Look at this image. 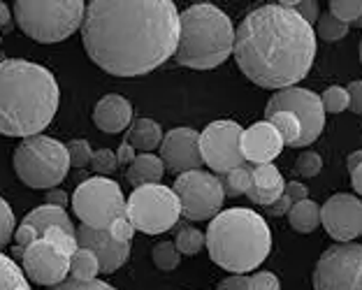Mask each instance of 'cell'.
<instances>
[{"label":"cell","instance_id":"cell-24","mask_svg":"<svg viewBox=\"0 0 362 290\" xmlns=\"http://www.w3.org/2000/svg\"><path fill=\"white\" fill-rule=\"evenodd\" d=\"M100 274V262L88 248H77L70 255V277L77 281H95Z\"/></svg>","mask_w":362,"mask_h":290},{"label":"cell","instance_id":"cell-32","mask_svg":"<svg viewBox=\"0 0 362 290\" xmlns=\"http://www.w3.org/2000/svg\"><path fill=\"white\" fill-rule=\"evenodd\" d=\"M179 258H181V253L177 251L175 242H160L153 248V262H156V267L163 269V272L177 269Z\"/></svg>","mask_w":362,"mask_h":290},{"label":"cell","instance_id":"cell-14","mask_svg":"<svg viewBox=\"0 0 362 290\" xmlns=\"http://www.w3.org/2000/svg\"><path fill=\"white\" fill-rule=\"evenodd\" d=\"M21 267L33 284L54 288L70 274V253L49 239H37L21 253Z\"/></svg>","mask_w":362,"mask_h":290},{"label":"cell","instance_id":"cell-20","mask_svg":"<svg viewBox=\"0 0 362 290\" xmlns=\"http://www.w3.org/2000/svg\"><path fill=\"white\" fill-rule=\"evenodd\" d=\"M163 174H165V165H163L160 156L153 153H142L128 165L126 177L135 188L142 186H151V184H160Z\"/></svg>","mask_w":362,"mask_h":290},{"label":"cell","instance_id":"cell-44","mask_svg":"<svg viewBox=\"0 0 362 290\" xmlns=\"http://www.w3.org/2000/svg\"><path fill=\"white\" fill-rule=\"evenodd\" d=\"M284 193L291 197L293 200V204H298V202H302V200H309V188L304 186V184H298V181H291V184H286V190Z\"/></svg>","mask_w":362,"mask_h":290},{"label":"cell","instance_id":"cell-4","mask_svg":"<svg viewBox=\"0 0 362 290\" xmlns=\"http://www.w3.org/2000/svg\"><path fill=\"white\" fill-rule=\"evenodd\" d=\"M204 246L218 267L233 274H246L265 262L272 248V232L260 214L233 207L211 219Z\"/></svg>","mask_w":362,"mask_h":290},{"label":"cell","instance_id":"cell-16","mask_svg":"<svg viewBox=\"0 0 362 290\" xmlns=\"http://www.w3.org/2000/svg\"><path fill=\"white\" fill-rule=\"evenodd\" d=\"M160 161L170 172L186 174L200 170L202 151H200V132L193 128H175L163 137Z\"/></svg>","mask_w":362,"mask_h":290},{"label":"cell","instance_id":"cell-39","mask_svg":"<svg viewBox=\"0 0 362 290\" xmlns=\"http://www.w3.org/2000/svg\"><path fill=\"white\" fill-rule=\"evenodd\" d=\"M320 170H323V161H320V156L314 151L302 153L298 158V165H295V172L302 174V177H316Z\"/></svg>","mask_w":362,"mask_h":290},{"label":"cell","instance_id":"cell-8","mask_svg":"<svg viewBox=\"0 0 362 290\" xmlns=\"http://www.w3.org/2000/svg\"><path fill=\"white\" fill-rule=\"evenodd\" d=\"M126 216L144 235H160L177 226L181 216L179 197L172 188L151 184L135 188L126 200Z\"/></svg>","mask_w":362,"mask_h":290},{"label":"cell","instance_id":"cell-47","mask_svg":"<svg viewBox=\"0 0 362 290\" xmlns=\"http://www.w3.org/2000/svg\"><path fill=\"white\" fill-rule=\"evenodd\" d=\"M135 158H137L135 149L130 146L128 142H123V144L119 146V151H117V161H119V165H130Z\"/></svg>","mask_w":362,"mask_h":290},{"label":"cell","instance_id":"cell-6","mask_svg":"<svg viewBox=\"0 0 362 290\" xmlns=\"http://www.w3.org/2000/svg\"><path fill=\"white\" fill-rule=\"evenodd\" d=\"M86 3L81 0H16L14 19L35 42H63L81 28Z\"/></svg>","mask_w":362,"mask_h":290},{"label":"cell","instance_id":"cell-37","mask_svg":"<svg viewBox=\"0 0 362 290\" xmlns=\"http://www.w3.org/2000/svg\"><path fill=\"white\" fill-rule=\"evenodd\" d=\"M281 7H286V10H293V12H298L304 21L309 23H314L318 16H320V10H318V3L316 0H298V3H291V0H284V3H279Z\"/></svg>","mask_w":362,"mask_h":290},{"label":"cell","instance_id":"cell-10","mask_svg":"<svg viewBox=\"0 0 362 290\" xmlns=\"http://www.w3.org/2000/svg\"><path fill=\"white\" fill-rule=\"evenodd\" d=\"M172 190L179 197L181 216H186L188 221H207L218 216L226 200L221 179L200 170L179 174Z\"/></svg>","mask_w":362,"mask_h":290},{"label":"cell","instance_id":"cell-5","mask_svg":"<svg viewBox=\"0 0 362 290\" xmlns=\"http://www.w3.org/2000/svg\"><path fill=\"white\" fill-rule=\"evenodd\" d=\"M235 52L230 16L211 3H197L179 14L177 63L193 70H211Z\"/></svg>","mask_w":362,"mask_h":290},{"label":"cell","instance_id":"cell-45","mask_svg":"<svg viewBox=\"0 0 362 290\" xmlns=\"http://www.w3.org/2000/svg\"><path fill=\"white\" fill-rule=\"evenodd\" d=\"M218 290H249V277L244 274H235L226 281H221Z\"/></svg>","mask_w":362,"mask_h":290},{"label":"cell","instance_id":"cell-41","mask_svg":"<svg viewBox=\"0 0 362 290\" xmlns=\"http://www.w3.org/2000/svg\"><path fill=\"white\" fill-rule=\"evenodd\" d=\"M249 290H281V284L272 272H258L249 279Z\"/></svg>","mask_w":362,"mask_h":290},{"label":"cell","instance_id":"cell-51","mask_svg":"<svg viewBox=\"0 0 362 290\" xmlns=\"http://www.w3.org/2000/svg\"><path fill=\"white\" fill-rule=\"evenodd\" d=\"M346 165H349V170H351V172L356 170V168H360V165H362V151H353V153L349 156Z\"/></svg>","mask_w":362,"mask_h":290},{"label":"cell","instance_id":"cell-31","mask_svg":"<svg viewBox=\"0 0 362 290\" xmlns=\"http://www.w3.org/2000/svg\"><path fill=\"white\" fill-rule=\"evenodd\" d=\"M253 186H258V188H286L281 172H279L272 163L256 165V168H253Z\"/></svg>","mask_w":362,"mask_h":290},{"label":"cell","instance_id":"cell-21","mask_svg":"<svg viewBox=\"0 0 362 290\" xmlns=\"http://www.w3.org/2000/svg\"><path fill=\"white\" fill-rule=\"evenodd\" d=\"M23 223L35 228L40 237H42V232L49 228H63L65 232H70V235L77 232L68 216V211H65L63 207H54V204H42V207H37V209H33L28 216L23 219Z\"/></svg>","mask_w":362,"mask_h":290},{"label":"cell","instance_id":"cell-22","mask_svg":"<svg viewBox=\"0 0 362 290\" xmlns=\"http://www.w3.org/2000/svg\"><path fill=\"white\" fill-rule=\"evenodd\" d=\"M163 130L156 121L151 119H137L130 123L128 128V135H126V142L135 149V151H153L156 146L163 144Z\"/></svg>","mask_w":362,"mask_h":290},{"label":"cell","instance_id":"cell-7","mask_svg":"<svg viewBox=\"0 0 362 290\" xmlns=\"http://www.w3.org/2000/svg\"><path fill=\"white\" fill-rule=\"evenodd\" d=\"M68 149L54 137H28L14 151L16 177L30 188H56L68 177Z\"/></svg>","mask_w":362,"mask_h":290},{"label":"cell","instance_id":"cell-28","mask_svg":"<svg viewBox=\"0 0 362 290\" xmlns=\"http://www.w3.org/2000/svg\"><path fill=\"white\" fill-rule=\"evenodd\" d=\"M175 246L181 255H195L202 251L204 246V235L200 230L195 228H188V226H181L177 230V239H175Z\"/></svg>","mask_w":362,"mask_h":290},{"label":"cell","instance_id":"cell-11","mask_svg":"<svg viewBox=\"0 0 362 290\" xmlns=\"http://www.w3.org/2000/svg\"><path fill=\"white\" fill-rule=\"evenodd\" d=\"M314 290H362V246L349 242L327 248L316 262Z\"/></svg>","mask_w":362,"mask_h":290},{"label":"cell","instance_id":"cell-42","mask_svg":"<svg viewBox=\"0 0 362 290\" xmlns=\"http://www.w3.org/2000/svg\"><path fill=\"white\" fill-rule=\"evenodd\" d=\"M110 235H112L114 239H117V242L130 244V239H133V235H135V228H133V223L128 221V216H123V219H119V221H114V223H112Z\"/></svg>","mask_w":362,"mask_h":290},{"label":"cell","instance_id":"cell-48","mask_svg":"<svg viewBox=\"0 0 362 290\" xmlns=\"http://www.w3.org/2000/svg\"><path fill=\"white\" fill-rule=\"evenodd\" d=\"M47 204H54V207H63L68 204V195L63 193V190H49L47 193Z\"/></svg>","mask_w":362,"mask_h":290},{"label":"cell","instance_id":"cell-25","mask_svg":"<svg viewBox=\"0 0 362 290\" xmlns=\"http://www.w3.org/2000/svg\"><path fill=\"white\" fill-rule=\"evenodd\" d=\"M0 290H30L23 269L5 253H0Z\"/></svg>","mask_w":362,"mask_h":290},{"label":"cell","instance_id":"cell-52","mask_svg":"<svg viewBox=\"0 0 362 290\" xmlns=\"http://www.w3.org/2000/svg\"><path fill=\"white\" fill-rule=\"evenodd\" d=\"M353 26H358V28H362V16H360V19H358L356 23H353Z\"/></svg>","mask_w":362,"mask_h":290},{"label":"cell","instance_id":"cell-2","mask_svg":"<svg viewBox=\"0 0 362 290\" xmlns=\"http://www.w3.org/2000/svg\"><path fill=\"white\" fill-rule=\"evenodd\" d=\"M235 61L260 88L284 91L304 79L316 61V33L298 12L262 5L235 30Z\"/></svg>","mask_w":362,"mask_h":290},{"label":"cell","instance_id":"cell-34","mask_svg":"<svg viewBox=\"0 0 362 290\" xmlns=\"http://www.w3.org/2000/svg\"><path fill=\"white\" fill-rule=\"evenodd\" d=\"M68 149V158H70V168H86L93 158V149L86 142V139H72L70 144H65Z\"/></svg>","mask_w":362,"mask_h":290},{"label":"cell","instance_id":"cell-26","mask_svg":"<svg viewBox=\"0 0 362 290\" xmlns=\"http://www.w3.org/2000/svg\"><path fill=\"white\" fill-rule=\"evenodd\" d=\"M267 121L276 128L279 135H281L284 144H291V146L298 144V139L302 137V123L298 121V116L291 112H276V114H272Z\"/></svg>","mask_w":362,"mask_h":290},{"label":"cell","instance_id":"cell-53","mask_svg":"<svg viewBox=\"0 0 362 290\" xmlns=\"http://www.w3.org/2000/svg\"><path fill=\"white\" fill-rule=\"evenodd\" d=\"M360 61H362V40H360Z\"/></svg>","mask_w":362,"mask_h":290},{"label":"cell","instance_id":"cell-40","mask_svg":"<svg viewBox=\"0 0 362 290\" xmlns=\"http://www.w3.org/2000/svg\"><path fill=\"white\" fill-rule=\"evenodd\" d=\"M47 290H117V288H112L110 284H105V281H77V279H72L68 277L63 281V284L59 286H54V288H47Z\"/></svg>","mask_w":362,"mask_h":290},{"label":"cell","instance_id":"cell-19","mask_svg":"<svg viewBox=\"0 0 362 290\" xmlns=\"http://www.w3.org/2000/svg\"><path fill=\"white\" fill-rule=\"evenodd\" d=\"M93 123L103 132H121L133 123V105L123 95H105L93 110Z\"/></svg>","mask_w":362,"mask_h":290},{"label":"cell","instance_id":"cell-36","mask_svg":"<svg viewBox=\"0 0 362 290\" xmlns=\"http://www.w3.org/2000/svg\"><path fill=\"white\" fill-rule=\"evenodd\" d=\"M14 230H16V221H14L12 207L0 197V246H5L10 242L14 237Z\"/></svg>","mask_w":362,"mask_h":290},{"label":"cell","instance_id":"cell-46","mask_svg":"<svg viewBox=\"0 0 362 290\" xmlns=\"http://www.w3.org/2000/svg\"><path fill=\"white\" fill-rule=\"evenodd\" d=\"M291 207H293V200L284 193L274 204H269V207H267V214H269V216H284V214L291 211Z\"/></svg>","mask_w":362,"mask_h":290},{"label":"cell","instance_id":"cell-50","mask_svg":"<svg viewBox=\"0 0 362 290\" xmlns=\"http://www.w3.org/2000/svg\"><path fill=\"white\" fill-rule=\"evenodd\" d=\"M12 14L10 10H7V5L5 3H0V28H10L12 26Z\"/></svg>","mask_w":362,"mask_h":290},{"label":"cell","instance_id":"cell-3","mask_svg":"<svg viewBox=\"0 0 362 290\" xmlns=\"http://www.w3.org/2000/svg\"><path fill=\"white\" fill-rule=\"evenodd\" d=\"M56 77L37 63L7 58L0 63V135L35 137L59 110Z\"/></svg>","mask_w":362,"mask_h":290},{"label":"cell","instance_id":"cell-12","mask_svg":"<svg viewBox=\"0 0 362 290\" xmlns=\"http://www.w3.org/2000/svg\"><path fill=\"white\" fill-rule=\"evenodd\" d=\"M276 112H291L302 123V137L298 139L295 146H309L311 142H316L318 135L325 128V110L323 103H320V95H316L309 88L293 86V88L276 91L265 107V116L269 119Z\"/></svg>","mask_w":362,"mask_h":290},{"label":"cell","instance_id":"cell-35","mask_svg":"<svg viewBox=\"0 0 362 290\" xmlns=\"http://www.w3.org/2000/svg\"><path fill=\"white\" fill-rule=\"evenodd\" d=\"M119 168L117 153L112 149H98L93 151V158H90V170H93L98 177H105V174H112Z\"/></svg>","mask_w":362,"mask_h":290},{"label":"cell","instance_id":"cell-30","mask_svg":"<svg viewBox=\"0 0 362 290\" xmlns=\"http://www.w3.org/2000/svg\"><path fill=\"white\" fill-rule=\"evenodd\" d=\"M330 14L337 16L341 23H356L362 16V0H332Z\"/></svg>","mask_w":362,"mask_h":290},{"label":"cell","instance_id":"cell-33","mask_svg":"<svg viewBox=\"0 0 362 290\" xmlns=\"http://www.w3.org/2000/svg\"><path fill=\"white\" fill-rule=\"evenodd\" d=\"M320 103H323V110L330 114H339L349 110V93L344 86H330L320 95Z\"/></svg>","mask_w":362,"mask_h":290},{"label":"cell","instance_id":"cell-18","mask_svg":"<svg viewBox=\"0 0 362 290\" xmlns=\"http://www.w3.org/2000/svg\"><path fill=\"white\" fill-rule=\"evenodd\" d=\"M281 149H284V139L269 121L253 123L251 128H246L242 132L244 161H251L256 165H267L281 153Z\"/></svg>","mask_w":362,"mask_h":290},{"label":"cell","instance_id":"cell-43","mask_svg":"<svg viewBox=\"0 0 362 290\" xmlns=\"http://www.w3.org/2000/svg\"><path fill=\"white\" fill-rule=\"evenodd\" d=\"M346 93H349V110L362 114V81H351Z\"/></svg>","mask_w":362,"mask_h":290},{"label":"cell","instance_id":"cell-13","mask_svg":"<svg viewBox=\"0 0 362 290\" xmlns=\"http://www.w3.org/2000/svg\"><path fill=\"white\" fill-rule=\"evenodd\" d=\"M242 126L237 121H214L200 132L202 161L214 172L228 174L230 170L244 168L242 153Z\"/></svg>","mask_w":362,"mask_h":290},{"label":"cell","instance_id":"cell-15","mask_svg":"<svg viewBox=\"0 0 362 290\" xmlns=\"http://www.w3.org/2000/svg\"><path fill=\"white\" fill-rule=\"evenodd\" d=\"M320 223L334 242L349 244L362 237V202L356 195L337 193L320 207Z\"/></svg>","mask_w":362,"mask_h":290},{"label":"cell","instance_id":"cell-1","mask_svg":"<svg viewBox=\"0 0 362 290\" xmlns=\"http://www.w3.org/2000/svg\"><path fill=\"white\" fill-rule=\"evenodd\" d=\"M81 40L90 61L117 77L160 68L179 45V12L172 0H93Z\"/></svg>","mask_w":362,"mask_h":290},{"label":"cell","instance_id":"cell-17","mask_svg":"<svg viewBox=\"0 0 362 290\" xmlns=\"http://www.w3.org/2000/svg\"><path fill=\"white\" fill-rule=\"evenodd\" d=\"M75 237H77L79 248H88L98 258L103 274L117 272L121 265H126L130 255V244L117 242V239L110 235V230H93L88 226H79Z\"/></svg>","mask_w":362,"mask_h":290},{"label":"cell","instance_id":"cell-23","mask_svg":"<svg viewBox=\"0 0 362 290\" xmlns=\"http://www.w3.org/2000/svg\"><path fill=\"white\" fill-rule=\"evenodd\" d=\"M288 221H291V228L295 232H302V235L314 232L320 226V207L311 200H302V202L291 207V211H288Z\"/></svg>","mask_w":362,"mask_h":290},{"label":"cell","instance_id":"cell-27","mask_svg":"<svg viewBox=\"0 0 362 290\" xmlns=\"http://www.w3.org/2000/svg\"><path fill=\"white\" fill-rule=\"evenodd\" d=\"M223 193L230 197H237V195H246V190L253 186V170L251 168H237V170H230L228 174H223Z\"/></svg>","mask_w":362,"mask_h":290},{"label":"cell","instance_id":"cell-38","mask_svg":"<svg viewBox=\"0 0 362 290\" xmlns=\"http://www.w3.org/2000/svg\"><path fill=\"white\" fill-rule=\"evenodd\" d=\"M286 188H258V186H251L246 190V195H249V200L253 204H262V207H269L274 204L279 197L284 195Z\"/></svg>","mask_w":362,"mask_h":290},{"label":"cell","instance_id":"cell-9","mask_svg":"<svg viewBox=\"0 0 362 290\" xmlns=\"http://www.w3.org/2000/svg\"><path fill=\"white\" fill-rule=\"evenodd\" d=\"M75 209L81 226L93 230H110L114 221L126 216V197L117 181L107 177H93L77 186L72 195Z\"/></svg>","mask_w":362,"mask_h":290},{"label":"cell","instance_id":"cell-29","mask_svg":"<svg viewBox=\"0 0 362 290\" xmlns=\"http://www.w3.org/2000/svg\"><path fill=\"white\" fill-rule=\"evenodd\" d=\"M349 35V26L341 23L337 16H332L330 12L318 16V37L325 40V42H337V40Z\"/></svg>","mask_w":362,"mask_h":290},{"label":"cell","instance_id":"cell-49","mask_svg":"<svg viewBox=\"0 0 362 290\" xmlns=\"http://www.w3.org/2000/svg\"><path fill=\"white\" fill-rule=\"evenodd\" d=\"M351 184H353V190H356L358 195H362V165L351 172Z\"/></svg>","mask_w":362,"mask_h":290}]
</instances>
